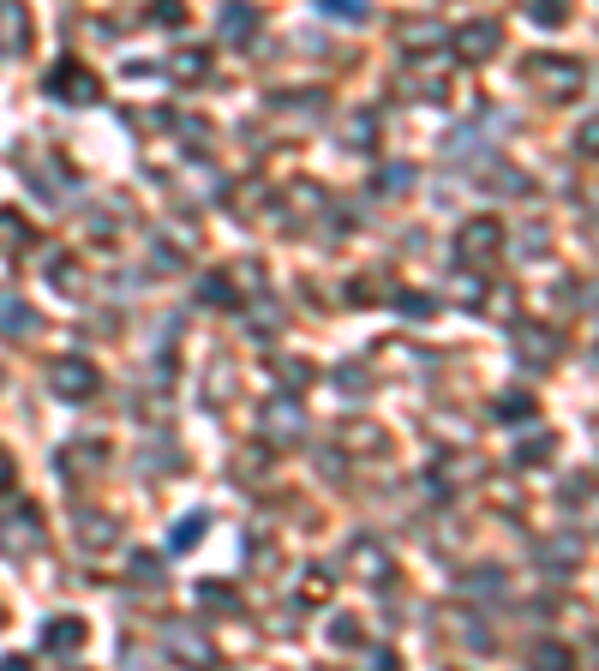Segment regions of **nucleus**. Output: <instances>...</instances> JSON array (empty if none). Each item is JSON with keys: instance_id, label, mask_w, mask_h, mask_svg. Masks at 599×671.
Here are the masks:
<instances>
[{"instance_id": "6e6552de", "label": "nucleus", "mask_w": 599, "mask_h": 671, "mask_svg": "<svg viewBox=\"0 0 599 671\" xmlns=\"http://www.w3.org/2000/svg\"><path fill=\"white\" fill-rule=\"evenodd\" d=\"M558 348H564V342H558V330H546V324H522V330H516V354L534 360V366L558 360Z\"/></svg>"}, {"instance_id": "2eb2a0df", "label": "nucleus", "mask_w": 599, "mask_h": 671, "mask_svg": "<svg viewBox=\"0 0 599 671\" xmlns=\"http://www.w3.org/2000/svg\"><path fill=\"white\" fill-rule=\"evenodd\" d=\"M354 564H360V576H366V582L390 576V552H378L372 540H360V546H354Z\"/></svg>"}, {"instance_id": "0eeeda50", "label": "nucleus", "mask_w": 599, "mask_h": 671, "mask_svg": "<svg viewBox=\"0 0 599 671\" xmlns=\"http://www.w3.org/2000/svg\"><path fill=\"white\" fill-rule=\"evenodd\" d=\"M498 54V24L492 18H474L456 30V60H492Z\"/></svg>"}, {"instance_id": "b1692460", "label": "nucleus", "mask_w": 599, "mask_h": 671, "mask_svg": "<svg viewBox=\"0 0 599 671\" xmlns=\"http://www.w3.org/2000/svg\"><path fill=\"white\" fill-rule=\"evenodd\" d=\"M318 6H324L330 18H348V24H360V18H366V0H318Z\"/></svg>"}, {"instance_id": "20e7f679", "label": "nucleus", "mask_w": 599, "mask_h": 671, "mask_svg": "<svg viewBox=\"0 0 599 671\" xmlns=\"http://www.w3.org/2000/svg\"><path fill=\"white\" fill-rule=\"evenodd\" d=\"M498 246H504V228H498V222H486V216H480V222H468V228L456 234V258H462V264H492V258H498Z\"/></svg>"}, {"instance_id": "dca6fc26", "label": "nucleus", "mask_w": 599, "mask_h": 671, "mask_svg": "<svg viewBox=\"0 0 599 671\" xmlns=\"http://www.w3.org/2000/svg\"><path fill=\"white\" fill-rule=\"evenodd\" d=\"M402 42H408L414 54H426L432 42H444V30H438V24H426V18H408V24H402Z\"/></svg>"}, {"instance_id": "ddd939ff", "label": "nucleus", "mask_w": 599, "mask_h": 671, "mask_svg": "<svg viewBox=\"0 0 599 671\" xmlns=\"http://www.w3.org/2000/svg\"><path fill=\"white\" fill-rule=\"evenodd\" d=\"M540 558H546V570H552V576H570V564H582V540H576V534H558Z\"/></svg>"}, {"instance_id": "6ab92c4d", "label": "nucleus", "mask_w": 599, "mask_h": 671, "mask_svg": "<svg viewBox=\"0 0 599 671\" xmlns=\"http://www.w3.org/2000/svg\"><path fill=\"white\" fill-rule=\"evenodd\" d=\"M528 18L546 24V30H558V24L570 18V6H564V0H528Z\"/></svg>"}, {"instance_id": "c85d7f7f", "label": "nucleus", "mask_w": 599, "mask_h": 671, "mask_svg": "<svg viewBox=\"0 0 599 671\" xmlns=\"http://www.w3.org/2000/svg\"><path fill=\"white\" fill-rule=\"evenodd\" d=\"M336 378H342L348 396H366V372H360V366H348V372H336Z\"/></svg>"}, {"instance_id": "f03ea898", "label": "nucleus", "mask_w": 599, "mask_h": 671, "mask_svg": "<svg viewBox=\"0 0 599 671\" xmlns=\"http://www.w3.org/2000/svg\"><path fill=\"white\" fill-rule=\"evenodd\" d=\"M42 516L30 510V504H18V510H6L0 516V558H30V552H42Z\"/></svg>"}, {"instance_id": "39448f33", "label": "nucleus", "mask_w": 599, "mask_h": 671, "mask_svg": "<svg viewBox=\"0 0 599 671\" xmlns=\"http://www.w3.org/2000/svg\"><path fill=\"white\" fill-rule=\"evenodd\" d=\"M522 72H528V78H540V84H546V96H558V102H564V96H576V84H582V66H576V60H546V54H540V60H528Z\"/></svg>"}, {"instance_id": "4468645a", "label": "nucleus", "mask_w": 599, "mask_h": 671, "mask_svg": "<svg viewBox=\"0 0 599 671\" xmlns=\"http://www.w3.org/2000/svg\"><path fill=\"white\" fill-rule=\"evenodd\" d=\"M168 72L192 84V78H204V72H210V54H204V48H180V54L168 60Z\"/></svg>"}, {"instance_id": "393cba45", "label": "nucleus", "mask_w": 599, "mask_h": 671, "mask_svg": "<svg viewBox=\"0 0 599 671\" xmlns=\"http://www.w3.org/2000/svg\"><path fill=\"white\" fill-rule=\"evenodd\" d=\"M330 642H336V648H360V624H354V618H336V624H330Z\"/></svg>"}, {"instance_id": "9b49d317", "label": "nucleus", "mask_w": 599, "mask_h": 671, "mask_svg": "<svg viewBox=\"0 0 599 671\" xmlns=\"http://www.w3.org/2000/svg\"><path fill=\"white\" fill-rule=\"evenodd\" d=\"M0 330H6V336H30V330H36V312H30L24 294H12V288H0Z\"/></svg>"}, {"instance_id": "a211bd4d", "label": "nucleus", "mask_w": 599, "mask_h": 671, "mask_svg": "<svg viewBox=\"0 0 599 671\" xmlns=\"http://www.w3.org/2000/svg\"><path fill=\"white\" fill-rule=\"evenodd\" d=\"M198 300H204V306H240V294L228 288V276H204V288H198Z\"/></svg>"}, {"instance_id": "cd10ccee", "label": "nucleus", "mask_w": 599, "mask_h": 671, "mask_svg": "<svg viewBox=\"0 0 599 671\" xmlns=\"http://www.w3.org/2000/svg\"><path fill=\"white\" fill-rule=\"evenodd\" d=\"M534 660H540V666H570V648H558V642H546V648H534Z\"/></svg>"}, {"instance_id": "f257e3e1", "label": "nucleus", "mask_w": 599, "mask_h": 671, "mask_svg": "<svg viewBox=\"0 0 599 671\" xmlns=\"http://www.w3.org/2000/svg\"><path fill=\"white\" fill-rule=\"evenodd\" d=\"M48 390L60 402H90L96 396V366L84 354H60V360H48Z\"/></svg>"}, {"instance_id": "7ed1b4c3", "label": "nucleus", "mask_w": 599, "mask_h": 671, "mask_svg": "<svg viewBox=\"0 0 599 671\" xmlns=\"http://www.w3.org/2000/svg\"><path fill=\"white\" fill-rule=\"evenodd\" d=\"M48 96H60V102H96L102 84H96V72H90L84 60H60V66L48 72Z\"/></svg>"}, {"instance_id": "f8f14e48", "label": "nucleus", "mask_w": 599, "mask_h": 671, "mask_svg": "<svg viewBox=\"0 0 599 671\" xmlns=\"http://www.w3.org/2000/svg\"><path fill=\"white\" fill-rule=\"evenodd\" d=\"M216 24H222V36H228V42H240V36H252V30H258V6H246V0H228Z\"/></svg>"}, {"instance_id": "f3484780", "label": "nucleus", "mask_w": 599, "mask_h": 671, "mask_svg": "<svg viewBox=\"0 0 599 671\" xmlns=\"http://www.w3.org/2000/svg\"><path fill=\"white\" fill-rule=\"evenodd\" d=\"M342 444H348V450H384V432H372L366 420H348V426H342Z\"/></svg>"}, {"instance_id": "a878e982", "label": "nucleus", "mask_w": 599, "mask_h": 671, "mask_svg": "<svg viewBox=\"0 0 599 671\" xmlns=\"http://www.w3.org/2000/svg\"><path fill=\"white\" fill-rule=\"evenodd\" d=\"M546 456H552V438H546V432H540L534 444H522V450H516V462H522V468H528V462H546Z\"/></svg>"}, {"instance_id": "2f4dec72", "label": "nucleus", "mask_w": 599, "mask_h": 671, "mask_svg": "<svg viewBox=\"0 0 599 671\" xmlns=\"http://www.w3.org/2000/svg\"><path fill=\"white\" fill-rule=\"evenodd\" d=\"M498 408H504V414H534V402H528V396H504Z\"/></svg>"}, {"instance_id": "7c9ffc66", "label": "nucleus", "mask_w": 599, "mask_h": 671, "mask_svg": "<svg viewBox=\"0 0 599 671\" xmlns=\"http://www.w3.org/2000/svg\"><path fill=\"white\" fill-rule=\"evenodd\" d=\"M132 576H138V582H156L162 570H156V558H132Z\"/></svg>"}, {"instance_id": "c756f323", "label": "nucleus", "mask_w": 599, "mask_h": 671, "mask_svg": "<svg viewBox=\"0 0 599 671\" xmlns=\"http://www.w3.org/2000/svg\"><path fill=\"white\" fill-rule=\"evenodd\" d=\"M372 126H378V120H372V114H360V120H354V138H348V144H372Z\"/></svg>"}, {"instance_id": "5701e85b", "label": "nucleus", "mask_w": 599, "mask_h": 671, "mask_svg": "<svg viewBox=\"0 0 599 671\" xmlns=\"http://www.w3.org/2000/svg\"><path fill=\"white\" fill-rule=\"evenodd\" d=\"M204 540V516H180V528H174V546L186 552V546H198Z\"/></svg>"}, {"instance_id": "9d476101", "label": "nucleus", "mask_w": 599, "mask_h": 671, "mask_svg": "<svg viewBox=\"0 0 599 671\" xmlns=\"http://www.w3.org/2000/svg\"><path fill=\"white\" fill-rule=\"evenodd\" d=\"M168 654H180V660H198V666H216V648H210L198 630H186V624H168Z\"/></svg>"}, {"instance_id": "412c9836", "label": "nucleus", "mask_w": 599, "mask_h": 671, "mask_svg": "<svg viewBox=\"0 0 599 671\" xmlns=\"http://www.w3.org/2000/svg\"><path fill=\"white\" fill-rule=\"evenodd\" d=\"M78 540H84V546H96V552H102V546H114V522H102V516H90V522H84V528H78Z\"/></svg>"}, {"instance_id": "1a4fd4ad", "label": "nucleus", "mask_w": 599, "mask_h": 671, "mask_svg": "<svg viewBox=\"0 0 599 671\" xmlns=\"http://www.w3.org/2000/svg\"><path fill=\"white\" fill-rule=\"evenodd\" d=\"M84 648V624L78 618H48L42 624V654H78Z\"/></svg>"}, {"instance_id": "423d86ee", "label": "nucleus", "mask_w": 599, "mask_h": 671, "mask_svg": "<svg viewBox=\"0 0 599 671\" xmlns=\"http://www.w3.org/2000/svg\"><path fill=\"white\" fill-rule=\"evenodd\" d=\"M300 432H306V414H300V402H270L264 408V438L270 444H300Z\"/></svg>"}, {"instance_id": "4be33fe9", "label": "nucleus", "mask_w": 599, "mask_h": 671, "mask_svg": "<svg viewBox=\"0 0 599 671\" xmlns=\"http://www.w3.org/2000/svg\"><path fill=\"white\" fill-rule=\"evenodd\" d=\"M0 246H6V252H18V246H24V216L0 210Z\"/></svg>"}, {"instance_id": "aec40b11", "label": "nucleus", "mask_w": 599, "mask_h": 671, "mask_svg": "<svg viewBox=\"0 0 599 671\" xmlns=\"http://www.w3.org/2000/svg\"><path fill=\"white\" fill-rule=\"evenodd\" d=\"M408 180H414V168H408V162H390V168L378 174V192H390V198H402V192H408Z\"/></svg>"}, {"instance_id": "473e14b6", "label": "nucleus", "mask_w": 599, "mask_h": 671, "mask_svg": "<svg viewBox=\"0 0 599 671\" xmlns=\"http://www.w3.org/2000/svg\"><path fill=\"white\" fill-rule=\"evenodd\" d=\"M6 486H12V456L0 450V492H6Z\"/></svg>"}, {"instance_id": "bb28decb", "label": "nucleus", "mask_w": 599, "mask_h": 671, "mask_svg": "<svg viewBox=\"0 0 599 671\" xmlns=\"http://www.w3.org/2000/svg\"><path fill=\"white\" fill-rule=\"evenodd\" d=\"M462 588H468V594H498V588H504V576H498V570H480V576H468Z\"/></svg>"}]
</instances>
